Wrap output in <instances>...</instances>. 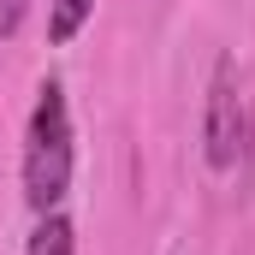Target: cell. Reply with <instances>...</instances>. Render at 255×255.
<instances>
[{"label":"cell","mask_w":255,"mask_h":255,"mask_svg":"<svg viewBox=\"0 0 255 255\" xmlns=\"http://www.w3.org/2000/svg\"><path fill=\"white\" fill-rule=\"evenodd\" d=\"M65 190H71V107H65V83L48 77L24 125V202L36 214H54Z\"/></svg>","instance_id":"obj_1"},{"label":"cell","mask_w":255,"mask_h":255,"mask_svg":"<svg viewBox=\"0 0 255 255\" xmlns=\"http://www.w3.org/2000/svg\"><path fill=\"white\" fill-rule=\"evenodd\" d=\"M244 142H250V107H244L238 60H220L208 77V107H202V160L214 172H232L244 160Z\"/></svg>","instance_id":"obj_2"},{"label":"cell","mask_w":255,"mask_h":255,"mask_svg":"<svg viewBox=\"0 0 255 255\" xmlns=\"http://www.w3.org/2000/svg\"><path fill=\"white\" fill-rule=\"evenodd\" d=\"M24 255H77V232H71V220H65L60 208L36 220V232H30V250H24Z\"/></svg>","instance_id":"obj_3"},{"label":"cell","mask_w":255,"mask_h":255,"mask_svg":"<svg viewBox=\"0 0 255 255\" xmlns=\"http://www.w3.org/2000/svg\"><path fill=\"white\" fill-rule=\"evenodd\" d=\"M89 12H95V0H48V42L65 48V42L89 24Z\"/></svg>","instance_id":"obj_4"},{"label":"cell","mask_w":255,"mask_h":255,"mask_svg":"<svg viewBox=\"0 0 255 255\" xmlns=\"http://www.w3.org/2000/svg\"><path fill=\"white\" fill-rule=\"evenodd\" d=\"M24 12H30V0H0V36H18Z\"/></svg>","instance_id":"obj_5"}]
</instances>
